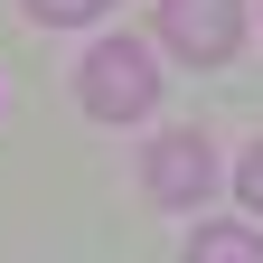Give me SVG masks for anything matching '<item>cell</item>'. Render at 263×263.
Listing matches in <instances>:
<instances>
[{
	"label": "cell",
	"instance_id": "obj_3",
	"mask_svg": "<svg viewBox=\"0 0 263 263\" xmlns=\"http://www.w3.org/2000/svg\"><path fill=\"white\" fill-rule=\"evenodd\" d=\"M141 188L160 197V207H197V197L216 188V141L207 132H160V141L141 151Z\"/></svg>",
	"mask_w": 263,
	"mask_h": 263
},
{
	"label": "cell",
	"instance_id": "obj_5",
	"mask_svg": "<svg viewBox=\"0 0 263 263\" xmlns=\"http://www.w3.org/2000/svg\"><path fill=\"white\" fill-rule=\"evenodd\" d=\"M113 0H28V19H47V28H76V19H104Z\"/></svg>",
	"mask_w": 263,
	"mask_h": 263
},
{
	"label": "cell",
	"instance_id": "obj_4",
	"mask_svg": "<svg viewBox=\"0 0 263 263\" xmlns=\"http://www.w3.org/2000/svg\"><path fill=\"white\" fill-rule=\"evenodd\" d=\"M188 263H263V235H254V226H197Z\"/></svg>",
	"mask_w": 263,
	"mask_h": 263
},
{
	"label": "cell",
	"instance_id": "obj_1",
	"mask_svg": "<svg viewBox=\"0 0 263 263\" xmlns=\"http://www.w3.org/2000/svg\"><path fill=\"white\" fill-rule=\"evenodd\" d=\"M76 94H85L94 122H141L160 104V66H151V47H132V38H94L85 66H76Z\"/></svg>",
	"mask_w": 263,
	"mask_h": 263
},
{
	"label": "cell",
	"instance_id": "obj_2",
	"mask_svg": "<svg viewBox=\"0 0 263 263\" xmlns=\"http://www.w3.org/2000/svg\"><path fill=\"white\" fill-rule=\"evenodd\" d=\"M245 38V0H160V47L188 66H226Z\"/></svg>",
	"mask_w": 263,
	"mask_h": 263
},
{
	"label": "cell",
	"instance_id": "obj_6",
	"mask_svg": "<svg viewBox=\"0 0 263 263\" xmlns=\"http://www.w3.org/2000/svg\"><path fill=\"white\" fill-rule=\"evenodd\" d=\"M235 188H245V207H254V216H263V141H254V151H245V170H235Z\"/></svg>",
	"mask_w": 263,
	"mask_h": 263
}]
</instances>
